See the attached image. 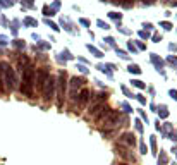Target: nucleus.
Returning <instances> with one entry per match:
<instances>
[{"instance_id": "obj_5", "label": "nucleus", "mask_w": 177, "mask_h": 165, "mask_svg": "<svg viewBox=\"0 0 177 165\" xmlns=\"http://www.w3.org/2000/svg\"><path fill=\"white\" fill-rule=\"evenodd\" d=\"M50 76V72H48V69L47 67H43V69H40L38 71V78H36V91H43V86H45V81H47V78Z\"/></svg>"}, {"instance_id": "obj_7", "label": "nucleus", "mask_w": 177, "mask_h": 165, "mask_svg": "<svg viewBox=\"0 0 177 165\" xmlns=\"http://www.w3.org/2000/svg\"><path fill=\"white\" fill-rule=\"evenodd\" d=\"M115 150H117V153H120L122 156H126V158H129V160H132V162H136V156H134V153H131L129 150H126V148H122V146H115Z\"/></svg>"}, {"instance_id": "obj_12", "label": "nucleus", "mask_w": 177, "mask_h": 165, "mask_svg": "<svg viewBox=\"0 0 177 165\" xmlns=\"http://www.w3.org/2000/svg\"><path fill=\"white\" fill-rule=\"evenodd\" d=\"M162 26H163V28H165V29H170V28H172V26H170V24H168V22H163V24H162Z\"/></svg>"}, {"instance_id": "obj_10", "label": "nucleus", "mask_w": 177, "mask_h": 165, "mask_svg": "<svg viewBox=\"0 0 177 165\" xmlns=\"http://www.w3.org/2000/svg\"><path fill=\"white\" fill-rule=\"evenodd\" d=\"M98 24H100V26H101V28H103V29H108V24H105L103 21H98Z\"/></svg>"}, {"instance_id": "obj_15", "label": "nucleus", "mask_w": 177, "mask_h": 165, "mask_svg": "<svg viewBox=\"0 0 177 165\" xmlns=\"http://www.w3.org/2000/svg\"><path fill=\"white\" fill-rule=\"evenodd\" d=\"M119 165H127V164H119Z\"/></svg>"}, {"instance_id": "obj_14", "label": "nucleus", "mask_w": 177, "mask_h": 165, "mask_svg": "<svg viewBox=\"0 0 177 165\" xmlns=\"http://www.w3.org/2000/svg\"><path fill=\"white\" fill-rule=\"evenodd\" d=\"M143 2H145V4H151V0H143Z\"/></svg>"}, {"instance_id": "obj_3", "label": "nucleus", "mask_w": 177, "mask_h": 165, "mask_svg": "<svg viewBox=\"0 0 177 165\" xmlns=\"http://www.w3.org/2000/svg\"><path fill=\"white\" fill-rule=\"evenodd\" d=\"M55 78L50 74L48 78H47V81H45V86H43V100L45 102H52L53 100V97H55Z\"/></svg>"}, {"instance_id": "obj_2", "label": "nucleus", "mask_w": 177, "mask_h": 165, "mask_svg": "<svg viewBox=\"0 0 177 165\" xmlns=\"http://www.w3.org/2000/svg\"><path fill=\"white\" fill-rule=\"evenodd\" d=\"M84 79L83 78H72L71 79V93H69V100H71V105L72 108H76L78 105V97H79V88L83 86Z\"/></svg>"}, {"instance_id": "obj_13", "label": "nucleus", "mask_w": 177, "mask_h": 165, "mask_svg": "<svg viewBox=\"0 0 177 165\" xmlns=\"http://www.w3.org/2000/svg\"><path fill=\"white\" fill-rule=\"evenodd\" d=\"M26 22H28V24H33V26L36 24V22H35V21H33V19H26Z\"/></svg>"}, {"instance_id": "obj_4", "label": "nucleus", "mask_w": 177, "mask_h": 165, "mask_svg": "<svg viewBox=\"0 0 177 165\" xmlns=\"http://www.w3.org/2000/svg\"><path fill=\"white\" fill-rule=\"evenodd\" d=\"M59 86H57V105L59 108L64 107V100H65V86H67V83H65V72H60L59 74V83H57Z\"/></svg>"}, {"instance_id": "obj_8", "label": "nucleus", "mask_w": 177, "mask_h": 165, "mask_svg": "<svg viewBox=\"0 0 177 165\" xmlns=\"http://www.w3.org/2000/svg\"><path fill=\"white\" fill-rule=\"evenodd\" d=\"M122 141H124V143H127L129 146H134V145H136V141H134V136H132V134H129V133L122 134Z\"/></svg>"}, {"instance_id": "obj_1", "label": "nucleus", "mask_w": 177, "mask_h": 165, "mask_svg": "<svg viewBox=\"0 0 177 165\" xmlns=\"http://www.w3.org/2000/svg\"><path fill=\"white\" fill-rule=\"evenodd\" d=\"M33 78H35V67L33 66H26L24 72H22V84H21V91L26 97L33 95Z\"/></svg>"}, {"instance_id": "obj_9", "label": "nucleus", "mask_w": 177, "mask_h": 165, "mask_svg": "<svg viewBox=\"0 0 177 165\" xmlns=\"http://www.w3.org/2000/svg\"><path fill=\"white\" fill-rule=\"evenodd\" d=\"M129 71H131V72H139L138 66H131V67H129Z\"/></svg>"}, {"instance_id": "obj_11", "label": "nucleus", "mask_w": 177, "mask_h": 165, "mask_svg": "<svg viewBox=\"0 0 177 165\" xmlns=\"http://www.w3.org/2000/svg\"><path fill=\"white\" fill-rule=\"evenodd\" d=\"M45 16H53V14H52V10H50L48 7H45Z\"/></svg>"}, {"instance_id": "obj_6", "label": "nucleus", "mask_w": 177, "mask_h": 165, "mask_svg": "<svg viewBox=\"0 0 177 165\" xmlns=\"http://www.w3.org/2000/svg\"><path fill=\"white\" fill-rule=\"evenodd\" d=\"M89 98H91V91H89L88 88H83V89L79 91V97H78V108L86 107V103L89 102Z\"/></svg>"}]
</instances>
